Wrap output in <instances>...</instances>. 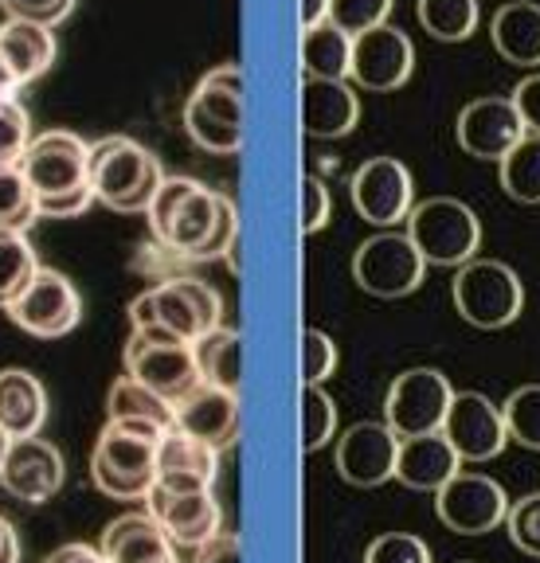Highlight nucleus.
Listing matches in <instances>:
<instances>
[{
    "mask_svg": "<svg viewBox=\"0 0 540 563\" xmlns=\"http://www.w3.org/2000/svg\"><path fill=\"white\" fill-rule=\"evenodd\" d=\"M153 243L192 263H216L240 274V208L228 192L200 185L196 176H165L145 208Z\"/></svg>",
    "mask_w": 540,
    "mask_h": 563,
    "instance_id": "f257e3e1",
    "label": "nucleus"
},
{
    "mask_svg": "<svg viewBox=\"0 0 540 563\" xmlns=\"http://www.w3.org/2000/svg\"><path fill=\"white\" fill-rule=\"evenodd\" d=\"M168 427L142 419H107L90 450V482L110 501H142L157 485V442Z\"/></svg>",
    "mask_w": 540,
    "mask_h": 563,
    "instance_id": "f03ea898",
    "label": "nucleus"
},
{
    "mask_svg": "<svg viewBox=\"0 0 540 563\" xmlns=\"http://www.w3.org/2000/svg\"><path fill=\"white\" fill-rule=\"evenodd\" d=\"M223 325V298L205 278L180 274L165 278L130 301V329L157 333L168 341H200L205 333Z\"/></svg>",
    "mask_w": 540,
    "mask_h": 563,
    "instance_id": "7ed1b4c3",
    "label": "nucleus"
},
{
    "mask_svg": "<svg viewBox=\"0 0 540 563\" xmlns=\"http://www.w3.org/2000/svg\"><path fill=\"white\" fill-rule=\"evenodd\" d=\"M161 180H165V168H161L157 153L145 150L142 141L125 137V133L90 141V192L110 211L145 216Z\"/></svg>",
    "mask_w": 540,
    "mask_h": 563,
    "instance_id": "20e7f679",
    "label": "nucleus"
},
{
    "mask_svg": "<svg viewBox=\"0 0 540 563\" xmlns=\"http://www.w3.org/2000/svg\"><path fill=\"white\" fill-rule=\"evenodd\" d=\"M185 133L192 145L216 157H235L243 150V67L220 63L196 82L185 102Z\"/></svg>",
    "mask_w": 540,
    "mask_h": 563,
    "instance_id": "39448f33",
    "label": "nucleus"
},
{
    "mask_svg": "<svg viewBox=\"0 0 540 563\" xmlns=\"http://www.w3.org/2000/svg\"><path fill=\"white\" fill-rule=\"evenodd\" d=\"M404 231L427 266H454L459 271L470 258H478L482 220L459 196H431V200L416 203Z\"/></svg>",
    "mask_w": 540,
    "mask_h": 563,
    "instance_id": "423d86ee",
    "label": "nucleus"
},
{
    "mask_svg": "<svg viewBox=\"0 0 540 563\" xmlns=\"http://www.w3.org/2000/svg\"><path fill=\"white\" fill-rule=\"evenodd\" d=\"M454 309L474 329L514 325L525 309V282L502 258H470L451 282Z\"/></svg>",
    "mask_w": 540,
    "mask_h": 563,
    "instance_id": "0eeeda50",
    "label": "nucleus"
},
{
    "mask_svg": "<svg viewBox=\"0 0 540 563\" xmlns=\"http://www.w3.org/2000/svg\"><path fill=\"white\" fill-rule=\"evenodd\" d=\"M427 263L408 239V231H376L373 239H364L353 255V282L364 294H373L381 301L408 298L423 286Z\"/></svg>",
    "mask_w": 540,
    "mask_h": 563,
    "instance_id": "6e6552de",
    "label": "nucleus"
},
{
    "mask_svg": "<svg viewBox=\"0 0 540 563\" xmlns=\"http://www.w3.org/2000/svg\"><path fill=\"white\" fill-rule=\"evenodd\" d=\"M16 165L27 176L36 200L79 192V188H90V141L71 130H44L27 141Z\"/></svg>",
    "mask_w": 540,
    "mask_h": 563,
    "instance_id": "1a4fd4ad",
    "label": "nucleus"
},
{
    "mask_svg": "<svg viewBox=\"0 0 540 563\" xmlns=\"http://www.w3.org/2000/svg\"><path fill=\"white\" fill-rule=\"evenodd\" d=\"M454 387L439 368H408L399 372L384 391V422L399 439L443 431V419L451 411Z\"/></svg>",
    "mask_w": 540,
    "mask_h": 563,
    "instance_id": "9d476101",
    "label": "nucleus"
},
{
    "mask_svg": "<svg viewBox=\"0 0 540 563\" xmlns=\"http://www.w3.org/2000/svg\"><path fill=\"white\" fill-rule=\"evenodd\" d=\"M509 493L497 477L478 470H459L443 489L434 493V517L451 528L454 537H486L509 517Z\"/></svg>",
    "mask_w": 540,
    "mask_h": 563,
    "instance_id": "9b49d317",
    "label": "nucleus"
},
{
    "mask_svg": "<svg viewBox=\"0 0 540 563\" xmlns=\"http://www.w3.org/2000/svg\"><path fill=\"white\" fill-rule=\"evenodd\" d=\"M125 376L145 384L150 391H157V396L168 399L173 407H177L188 391L200 387L192 344L168 341V336H157V333H137V329H130V341H125Z\"/></svg>",
    "mask_w": 540,
    "mask_h": 563,
    "instance_id": "f8f14e48",
    "label": "nucleus"
},
{
    "mask_svg": "<svg viewBox=\"0 0 540 563\" xmlns=\"http://www.w3.org/2000/svg\"><path fill=\"white\" fill-rule=\"evenodd\" d=\"M349 200L364 223L392 231L399 223H408L411 208H416V180H411L404 161L368 157L349 176Z\"/></svg>",
    "mask_w": 540,
    "mask_h": 563,
    "instance_id": "ddd939ff",
    "label": "nucleus"
},
{
    "mask_svg": "<svg viewBox=\"0 0 540 563\" xmlns=\"http://www.w3.org/2000/svg\"><path fill=\"white\" fill-rule=\"evenodd\" d=\"M4 313L12 317V325H20L24 333L40 336V341H55L79 329L82 321V298L75 290V282L63 271L40 266L36 278L27 282L24 294L12 301Z\"/></svg>",
    "mask_w": 540,
    "mask_h": 563,
    "instance_id": "4468645a",
    "label": "nucleus"
},
{
    "mask_svg": "<svg viewBox=\"0 0 540 563\" xmlns=\"http://www.w3.org/2000/svg\"><path fill=\"white\" fill-rule=\"evenodd\" d=\"M396 457H399V434L388 422H353L349 431L337 434L333 466L341 482L353 489H381L396 482Z\"/></svg>",
    "mask_w": 540,
    "mask_h": 563,
    "instance_id": "2eb2a0df",
    "label": "nucleus"
},
{
    "mask_svg": "<svg viewBox=\"0 0 540 563\" xmlns=\"http://www.w3.org/2000/svg\"><path fill=\"white\" fill-rule=\"evenodd\" d=\"M443 434L454 450H459L462 466H482L494 462L505 446H509V431H505L502 404H494L482 391H454L451 411L443 419Z\"/></svg>",
    "mask_w": 540,
    "mask_h": 563,
    "instance_id": "dca6fc26",
    "label": "nucleus"
},
{
    "mask_svg": "<svg viewBox=\"0 0 540 563\" xmlns=\"http://www.w3.org/2000/svg\"><path fill=\"white\" fill-rule=\"evenodd\" d=\"M411 67H416V47H411L408 32L381 24V27H368V32L353 35L349 79L361 90H373V95L399 90L411 79Z\"/></svg>",
    "mask_w": 540,
    "mask_h": 563,
    "instance_id": "f3484780",
    "label": "nucleus"
},
{
    "mask_svg": "<svg viewBox=\"0 0 540 563\" xmlns=\"http://www.w3.org/2000/svg\"><path fill=\"white\" fill-rule=\"evenodd\" d=\"M145 512L161 525L173 548H200L223 528V509L212 489H161L145 497Z\"/></svg>",
    "mask_w": 540,
    "mask_h": 563,
    "instance_id": "a211bd4d",
    "label": "nucleus"
},
{
    "mask_svg": "<svg viewBox=\"0 0 540 563\" xmlns=\"http://www.w3.org/2000/svg\"><path fill=\"white\" fill-rule=\"evenodd\" d=\"M67 482V462L55 442L40 439H12L4 466H0V485L24 505H47Z\"/></svg>",
    "mask_w": 540,
    "mask_h": 563,
    "instance_id": "6ab92c4d",
    "label": "nucleus"
},
{
    "mask_svg": "<svg viewBox=\"0 0 540 563\" xmlns=\"http://www.w3.org/2000/svg\"><path fill=\"white\" fill-rule=\"evenodd\" d=\"M454 137H459L466 157L502 161L505 153L525 137V122L509 95H486V98H474V102H466L459 110Z\"/></svg>",
    "mask_w": 540,
    "mask_h": 563,
    "instance_id": "aec40b11",
    "label": "nucleus"
},
{
    "mask_svg": "<svg viewBox=\"0 0 540 563\" xmlns=\"http://www.w3.org/2000/svg\"><path fill=\"white\" fill-rule=\"evenodd\" d=\"M173 422L180 431L200 439L212 450H231L240 442L243 431V404L235 391H223V387L200 384L196 391H188L177 407H173Z\"/></svg>",
    "mask_w": 540,
    "mask_h": 563,
    "instance_id": "412c9836",
    "label": "nucleus"
},
{
    "mask_svg": "<svg viewBox=\"0 0 540 563\" xmlns=\"http://www.w3.org/2000/svg\"><path fill=\"white\" fill-rule=\"evenodd\" d=\"M220 477V450L205 446L173 422L157 442V485L161 489H212Z\"/></svg>",
    "mask_w": 540,
    "mask_h": 563,
    "instance_id": "4be33fe9",
    "label": "nucleus"
},
{
    "mask_svg": "<svg viewBox=\"0 0 540 563\" xmlns=\"http://www.w3.org/2000/svg\"><path fill=\"white\" fill-rule=\"evenodd\" d=\"M462 470L459 450L447 442L443 431L416 434V439H399L396 457V482L411 493H439L454 474Z\"/></svg>",
    "mask_w": 540,
    "mask_h": 563,
    "instance_id": "5701e85b",
    "label": "nucleus"
},
{
    "mask_svg": "<svg viewBox=\"0 0 540 563\" xmlns=\"http://www.w3.org/2000/svg\"><path fill=\"white\" fill-rule=\"evenodd\" d=\"M361 122V98L349 82L306 79L301 82V130L313 141L349 137Z\"/></svg>",
    "mask_w": 540,
    "mask_h": 563,
    "instance_id": "b1692460",
    "label": "nucleus"
},
{
    "mask_svg": "<svg viewBox=\"0 0 540 563\" xmlns=\"http://www.w3.org/2000/svg\"><path fill=\"white\" fill-rule=\"evenodd\" d=\"M98 552L107 555V563H168L177 555V548L168 544L161 525L145 509L122 512L102 528Z\"/></svg>",
    "mask_w": 540,
    "mask_h": 563,
    "instance_id": "393cba45",
    "label": "nucleus"
},
{
    "mask_svg": "<svg viewBox=\"0 0 540 563\" xmlns=\"http://www.w3.org/2000/svg\"><path fill=\"white\" fill-rule=\"evenodd\" d=\"M47 422V391L32 372H0V431L9 439H32Z\"/></svg>",
    "mask_w": 540,
    "mask_h": 563,
    "instance_id": "a878e982",
    "label": "nucleus"
},
{
    "mask_svg": "<svg viewBox=\"0 0 540 563\" xmlns=\"http://www.w3.org/2000/svg\"><path fill=\"white\" fill-rule=\"evenodd\" d=\"M0 55L12 67L20 87L36 82L40 75H47L59 55L55 47V32L44 24H32V20H4L0 24Z\"/></svg>",
    "mask_w": 540,
    "mask_h": 563,
    "instance_id": "bb28decb",
    "label": "nucleus"
},
{
    "mask_svg": "<svg viewBox=\"0 0 540 563\" xmlns=\"http://www.w3.org/2000/svg\"><path fill=\"white\" fill-rule=\"evenodd\" d=\"M497 55L517 67H540V4L537 0H509L489 24Z\"/></svg>",
    "mask_w": 540,
    "mask_h": 563,
    "instance_id": "cd10ccee",
    "label": "nucleus"
},
{
    "mask_svg": "<svg viewBox=\"0 0 540 563\" xmlns=\"http://www.w3.org/2000/svg\"><path fill=\"white\" fill-rule=\"evenodd\" d=\"M196 372H200V384L223 387V391H235L240 396L243 387V333L240 329H212L200 341H192Z\"/></svg>",
    "mask_w": 540,
    "mask_h": 563,
    "instance_id": "c85d7f7f",
    "label": "nucleus"
},
{
    "mask_svg": "<svg viewBox=\"0 0 540 563\" xmlns=\"http://www.w3.org/2000/svg\"><path fill=\"white\" fill-rule=\"evenodd\" d=\"M349 63H353V35L349 32H341L329 20L301 32V70H306V79L345 82Z\"/></svg>",
    "mask_w": 540,
    "mask_h": 563,
    "instance_id": "c756f323",
    "label": "nucleus"
},
{
    "mask_svg": "<svg viewBox=\"0 0 540 563\" xmlns=\"http://www.w3.org/2000/svg\"><path fill=\"white\" fill-rule=\"evenodd\" d=\"M497 180L517 203H540V137L525 133L514 150L497 161Z\"/></svg>",
    "mask_w": 540,
    "mask_h": 563,
    "instance_id": "7c9ffc66",
    "label": "nucleus"
},
{
    "mask_svg": "<svg viewBox=\"0 0 540 563\" xmlns=\"http://www.w3.org/2000/svg\"><path fill=\"white\" fill-rule=\"evenodd\" d=\"M40 258L36 246L27 243V231L0 228V309H9L12 301L24 294V286L36 278Z\"/></svg>",
    "mask_w": 540,
    "mask_h": 563,
    "instance_id": "2f4dec72",
    "label": "nucleus"
},
{
    "mask_svg": "<svg viewBox=\"0 0 540 563\" xmlns=\"http://www.w3.org/2000/svg\"><path fill=\"white\" fill-rule=\"evenodd\" d=\"M416 20L443 44H462L478 27V0H416Z\"/></svg>",
    "mask_w": 540,
    "mask_h": 563,
    "instance_id": "473e14b6",
    "label": "nucleus"
},
{
    "mask_svg": "<svg viewBox=\"0 0 540 563\" xmlns=\"http://www.w3.org/2000/svg\"><path fill=\"white\" fill-rule=\"evenodd\" d=\"M107 419H142L157 422V427H173V404L150 391L145 384H137L133 376H122L114 379L107 396Z\"/></svg>",
    "mask_w": 540,
    "mask_h": 563,
    "instance_id": "72a5a7b5",
    "label": "nucleus"
},
{
    "mask_svg": "<svg viewBox=\"0 0 540 563\" xmlns=\"http://www.w3.org/2000/svg\"><path fill=\"white\" fill-rule=\"evenodd\" d=\"M337 439V399L321 384H306L301 391V446L318 454Z\"/></svg>",
    "mask_w": 540,
    "mask_h": 563,
    "instance_id": "f704fd0d",
    "label": "nucleus"
},
{
    "mask_svg": "<svg viewBox=\"0 0 540 563\" xmlns=\"http://www.w3.org/2000/svg\"><path fill=\"white\" fill-rule=\"evenodd\" d=\"M36 220V192L27 185V176L20 173V165H0V228L27 231Z\"/></svg>",
    "mask_w": 540,
    "mask_h": 563,
    "instance_id": "c9c22d12",
    "label": "nucleus"
},
{
    "mask_svg": "<svg viewBox=\"0 0 540 563\" xmlns=\"http://www.w3.org/2000/svg\"><path fill=\"white\" fill-rule=\"evenodd\" d=\"M505 431L509 442L525 450H540V384H525L517 391H509V399L502 404Z\"/></svg>",
    "mask_w": 540,
    "mask_h": 563,
    "instance_id": "e433bc0d",
    "label": "nucleus"
},
{
    "mask_svg": "<svg viewBox=\"0 0 540 563\" xmlns=\"http://www.w3.org/2000/svg\"><path fill=\"white\" fill-rule=\"evenodd\" d=\"M392 4L396 0H329V24H337L349 35H361L368 27L388 24Z\"/></svg>",
    "mask_w": 540,
    "mask_h": 563,
    "instance_id": "4c0bfd02",
    "label": "nucleus"
},
{
    "mask_svg": "<svg viewBox=\"0 0 540 563\" xmlns=\"http://www.w3.org/2000/svg\"><path fill=\"white\" fill-rule=\"evenodd\" d=\"M364 563H434V555L416 532H381L364 548Z\"/></svg>",
    "mask_w": 540,
    "mask_h": 563,
    "instance_id": "58836bf2",
    "label": "nucleus"
},
{
    "mask_svg": "<svg viewBox=\"0 0 540 563\" xmlns=\"http://www.w3.org/2000/svg\"><path fill=\"white\" fill-rule=\"evenodd\" d=\"M505 532H509V544L517 552L540 560V489L521 497V501L509 505V517H505Z\"/></svg>",
    "mask_w": 540,
    "mask_h": 563,
    "instance_id": "ea45409f",
    "label": "nucleus"
},
{
    "mask_svg": "<svg viewBox=\"0 0 540 563\" xmlns=\"http://www.w3.org/2000/svg\"><path fill=\"white\" fill-rule=\"evenodd\" d=\"M32 141V118L20 106V98L0 102V165H16Z\"/></svg>",
    "mask_w": 540,
    "mask_h": 563,
    "instance_id": "a19ab883",
    "label": "nucleus"
},
{
    "mask_svg": "<svg viewBox=\"0 0 540 563\" xmlns=\"http://www.w3.org/2000/svg\"><path fill=\"white\" fill-rule=\"evenodd\" d=\"M337 341L326 329H306L301 336V368H306V384H326L337 372Z\"/></svg>",
    "mask_w": 540,
    "mask_h": 563,
    "instance_id": "79ce46f5",
    "label": "nucleus"
},
{
    "mask_svg": "<svg viewBox=\"0 0 540 563\" xmlns=\"http://www.w3.org/2000/svg\"><path fill=\"white\" fill-rule=\"evenodd\" d=\"M9 20H32V24L59 27L75 12V0H0Z\"/></svg>",
    "mask_w": 540,
    "mask_h": 563,
    "instance_id": "37998d69",
    "label": "nucleus"
},
{
    "mask_svg": "<svg viewBox=\"0 0 540 563\" xmlns=\"http://www.w3.org/2000/svg\"><path fill=\"white\" fill-rule=\"evenodd\" d=\"M329 220H333V196H329V188L321 185L318 176H306L301 180V231L318 235Z\"/></svg>",
    "mask_w": 540,
    "mask_h": 563,
    "instance_id": "c03bdc74",
    "label": "nucleus"
},
{
    "mask_svg": "<svg viewBox=\"0 0 540 563\" xmlns=\"http://www.w3.org/2000/svg\"><path fill=\"white\" fill-rule=\"evenodd\" d=\"M188 563H243V544L235 532H216L212 540H205L200 548H192V560Z\"/></svg>",
    "mask_w": 540,
    "mask_h": 563,
    "instance_id": "a18cd8bd",
    "label": "nucleus"
},
{
    "mask_svg": "<svg viewBox=\"0 0 540 563\" xmlns=\"http://www.w3.org/2000/svg\"><path fill=\"white\" fill-rule=\"evenodd\" d=\"M90 203H95V192L79 188V192L55 196V200H36V211H40V220H79Z\"/></svg>",
    "mask_w": 540,
    "mask_h": 563,
    "instance_id": "49530a36",
    "label": "nucleus"
},
{
    "mask_svg": "<svg viewBox=\"0 0 540 563\" xmlns=\"http://www.w3.org/2000/svg\"><path fill=\"white\" fill-rule=\"evenodd\" d=\"M509 98H514L517 114H521L525 133H537V137H540V75H529V79H521Z\"/></svg>",
    "mask_w": 540,
    "mask_h": 563,
    "instance_id": "de8ad7c7",
    "label": "nucleus"
},
{
    "mask_svg": "<svg viewBox=\"0 0 540 563\" xmlns=\"http://www.w3.org/2000/svg\"><path fill=\"white\" fill-rule=\"evenodd\" d=\"M44 563H107V555L90 544H63V548H55Z\"/></svg>",
    "mask_w": 540,
    "mask_h": 563,
    "instance_id": "09e8293b",
    "label": "nucleus"
},
{
    "mask_svg": "<svg viewBox=\"0 0 540 563\" xmlns=\"http://www.w3.org/2000/svg\"><path fill=\"white\" fill-rule=\"evenodd\" d=\"M0 563H20V537L4 517H0Z\"/></svg>",
    "mask_w": 540,
    "mask_h": 563,
    "instance_id": "8fccbe9b",
    "label": "nucleus"
},
{
    "mask_svg": "<svg viewBox=\"0 0 540 563\" xmlns=\"http://www.w3.org/2000/svg\"><path fill=\"white\" fill-rule=\"evenodd\" d=\"M329 20V0H301V32Z\"/></svg>",
    "mask_w": 540,
    "mask_h": 563,
    "instance_id": "3c124183",
    "label": "nucleus"
},
{
    "mask_svg": "<svg viewBox=\"0 0 540 563\" xmlns=\"http://www.w3.org/2000/svg\"><path fill=\"white\" fill-rule=\"evenodd\" d=\"M20 95V82H16V75H12V67L4 63V55H0V102L4 98H16Z\"/></svg>",
    "mask_w": 540,
    "mask_h": 563,
    "instance_id": "603ef678",
    "label": "nucleus"
},
{
    "mask_svg": "<svg viewBox=\"0 0 540 563\" xmlns=\"http://www.w3.org/2000/svg\"><path fill=\"white\" fill-rule=\"evenodd\" d=\"M9 434H4V431H0V466H4V454H9Z\"/></svg>",
    "mask_w": 540,
    "mask_h": 563,
    "instance_id": "864d4df0",
    "label": "nucleus"
},
{
    "mask_svg": "<svg viewBox=\"0 0 540 563\" xmlns=\"http://www.w3.org/2000/svg\"><path fill=\"white\" fill-rule=\"evenodd\" d=\"M459 563H478V560H459Z\"/></svg>",
    "mask_w": 540,
    "mask_h": 563,
    "instance_id": "5fc2aeb1",
    "label": "nucleus"
},
{
    "mask_svg": "<svg viewBox=\"0 0 540 563\" xmlns=\"http://www.w3.org/2000/svg\"><path fill=\"white\" fill-rule=\"evenodd\" d=\"M168 563H180V560H177V555H173V560H168Z\"/></svg>",
    "mask_w": 540,
    "mask_h": 563,
    "instance_id": "6e6d98bb",
    "label": "nucleus"
}]
</instances>
